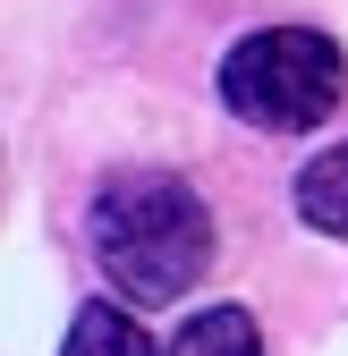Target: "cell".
Instances as JSON below:
<instances>
[{"label":"cell","mask_w":348,"mask_h":356,"mask_svg":"<svg viewBox=\"0 0 348 356\" xmlns=\"http://www.w3.org/2000/svg\"><path fill=\"white\" fill-rule=\"evenodd\" d=\"M85 238H94V263L119 280V297L179 305L212 263V212L170 170H119L85 212Z\"/></svg>","instance_id":"cell-1"},{"label":"cell","mask_w":348,"mask_h":356,"mask_svg":"<svg viewBox=\"0 0 348 356\" xmlns=\"http://www.w3.org/2000/svg\"><path fill=\"white\" fill-rule=\"evenodd\" d=\"M297 220L323 238H348V145H323L297 170Z\"/></svg>","instance_id":"cell-3"},{"label":"cell","mask_w":348,"mask_h":356,"mask_svg":"<svg viewBox=\"0 0 348 356\" xmlns=\"http://www.w3.org/2000/svg\"><path fill=\"white\" fill-rule=\"evenodd\" d=\"M340 94H348V60L315 26H264V34L230 42V60H221V102L264 136H297V127L331 119Z\"/></svg>","instance_id":"cell-2"},{"label":"cell","mask_w":348,"mask_h":356,"mask_svg":"<svg viewBox=\"0 0 348 356\" xmlns=\"http://www.w3.org/2000/svg\"><path fill=\"white\" fill-rule=\"evenodd\" d=\"M170 356H264V331H255L246 305H204V314L179 323Z\"/></svg>","instance_id":"cell-5"},{"label":"cell","mask_w":348,"mask_h":356,"mask_svg":"<svg viewBox=\"0 0 348 356\" xmlns=\"http://www.w3.org/2000/svg\"><path fill=\"white\" fill-rule=\"evenodd\" d=\"M60 356H170V348H153L145 323L119 314V305H77V323H68Z\"/></svg>","instance_id":"cell-4"}]
</instances>
